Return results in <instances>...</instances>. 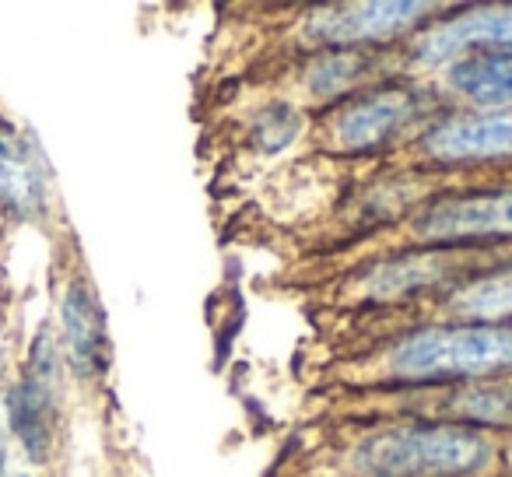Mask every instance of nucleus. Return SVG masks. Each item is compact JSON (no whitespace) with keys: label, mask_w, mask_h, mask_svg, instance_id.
<instances>
[{"label":"nucleus","mask_w":512,"mask_h":477,"mask_svg":"<svg viewBox=\"0 0 512 477\" xmlns=\"http://www.w3.org/2000/svg\"><path fill=\"white\" fill-rule=\"evenodd\" d=\"M432 0H337V4H239L211 39L221 85H249L323 50H390L446 11Z\"/></svg>","instance_id":"nucleus-1"},{"label":"nucleus","mask_w":512,"mask_h":477,"mask_svg":"<svg viewBox=\"0 0 512 477\" xmlns=\"http://www.w3.org/2000/svg\"><path fill=\"white\" fill-rule=\"evenodd\" d=\"M288 453L355 477H512V435L425 418H309Z\"/></svg>","instance_id":"nucleus-2"},{"label":"nucleus","mask_w":512,"mask_h":477,"mask_svg":"<svg viewBox=\"0 0 512 477\" xmlns=\"http://www.w3.org/2000/svg\"><path fill=\"white\" fill-rule=\"evenodd\" d=\"M512 376V323H425L323 351L309 393H362Z\"/></svg>","instance_id":"nucleus-3"},{"label":"nucleus","mask_w":512,"mask_h":477,"mask_svg":"<svg viewBox=\"0 0 512 477\" xmlns=\"http://www.w3.org/2000/svg\"><path fill=\"white\" fill-rule=\"evenodd\" d=\"M505 271H512V243L421 246L355 264L299 295L313 320H355L425 306L456 288Z\"/></svg>","instance_id":"nucleus-4"},{"label":"nucleus","mask_w":512,"mask_h":477,"mask_svg":"<svg viewBox=\"0 0 512 477\" xmlns=\"http://www.w3.org/2000/svg\"><path fill=\"white\" fill-rule=\"evenodd\" d=\"M481 243H512V186H491V190L446 193L414 207L407 218L393 221L348 246L316 253V257H295L274 285L288 292H306L313 285L337 278L348 267L365 260L386 257L400 250H421V246H481Z\"/></svg>","instance_id":"nucleus-5"},{"label":"nucleus","mask_w":512,"mask_h":477,"mask_svg":"<svg viewBox=\"0 0 512 477\" xmlns=\"http://www.w3.org/2000/svg\"><path fill=\"white\" fill-rule=\"evenodd\" d=\"M439 113H446V106L425 78L383 81L309 116L302 158L337 165L348 186L355 176L411 144Z\"/></svg>","instance_id":"nucleus-6"},{"label":"nucleus","mask_w":512,"mask_h":477,"mask_svg":"<svg viewBox=\"0 0 512 477\" xmlns=\"http://www.w3.org/2000/svg\"><path fill=\"white\" fill-rule=\"evenodd\" d=\"M302 418H425L512 435V376L362 393H309Z\"/></svg>","instance_id":"nucleus-7"},{"label":"nucleus","mask_w":512,"mask_h":477,"mask_svg":"<svg viewBox=\"0 0 512 477\" xmlns=\"http://www.w3.org/2000/svg\"><path fill=\"white\" fill-rule=\"evenodd\" d=\"M505 162H512V106L488 109V113H453V109H446L411 144H404L397 155L372 165L362 176H372V172L463 169V165H505Z\"/></svg>","instance_id":"nucleus-8"},{"label":"nucleus","mask_w":512,"mask_h":477,"mask_svg":"<svg viewBox=\"0 0 512 477\" xmlns=\"http://www.w3.org/2000/svg\"><path fill=\"white\" fill-rule=\"evenodd\" d=\"M425 323H512V271L481 278L467 288L442 295L425 306L400 309V313L355 316V320H316L323 351L355 348L400 330L425 327Z\"/></svg>","instance_id":"nucleus-9"},{"label":"nucleus","mask_w":512,"mask_h":477,"mask_svg":"<svg viewBox=\"0 0 512 477\" xmlns=\"http://www.w3.org/2000/svg\"><path fill=\"white\" fill-rule=\"evenodd\" d=\"M470 50L512 53V0L449 4L435 22L393 46L397 78H425L446 60Z\"/></svg>","instance_id":"nucleus-10"},{"label":"nucleus","mask_w":512,"mask_h":477,"mask_svg":"<svg viewBox=\"0 0 512 477\" xmlns=\"http://www.w3.org/2000/svg\"><path fill=\"white\" fill-rule=\"evenodd\" d=\"M64 355L50 330L36 337L22 383L8 393V421L11 432L25 446L32 463H46L57 446V421H60V397H64Z\"/></svg>","instance_id":"nucleus-11"},{"label":"nucleus","mask_w":512,"mask_h":477,"mask_svg":"<svg viewBox=\"0 0 512 477\" xmlns=\"http://www.w3.org/2000/svg\"><path fill=\"white\" fill-rule=\"evenodd\" d=\"M439 102L453 113H488L512 106V53L470 50L425 74Z\"/></svg>","instance_id":"nucleus-12"},{"label":"nucleus","mask_w":512,"mask_h":477,"mask_svg":"<svg viewBox=\"0 0 512 477\" xmlns=\"http://www.w3.org/2000/svg\"><path fill=\"white\" fill-rule=\"evenodd\" d=\"M60 337H64V365L78 383H102L113 365L106 309L88 274H74L60 302Z\"/></svg>","instance_id":"nucleus-13"},{"label":"nucleus","mask_w":512,"mask_h":477,"mask_svg":"<svg viewBox=\"0 0 512 477\" xmlns=\"http://www.w3.org/2000/svg\"><path fill=\"white\" fill-rule=\"evenodd\" d=\"M221 120L232 127L228 144L235 158H246V162H274L292 148L302 151V141L309 134V116L285 99L228 102L221 109Z\"/></svg>","instance_id":"nucleus-14"},{"label":"nucleus","mask_w":512,"mask_h":477,"mask_svg":"<svg viewBox=\"0 0 512 477\" xmlns=\"http://www.w3.org/2000/svg\"><path fill=\"white\" fill-rule=\"evenodd\" d=\"M46 183L29 144L11 130H0V207L18 218H32L43 211Z\"/></svg>","instance_id":"nucleus-15"},{"label":"nucleus","mask_w":512,"mask_h":477,"mask_svg":"<svg viewBox=\"0 0 512 477\" xmlns=\"http://www.w3.org/2000/svg\"><path fill=\"white\" fill-rule=\"evenodd\" d=\"M271 477H355V474L337 470V467H323V463H309V460H302V456H295L285 449V456L274 463Z\"/></svg>","instance_id":"nucleus-16"},{"label":"nucleus","mask_w":512,"mask_h":477,"mask_svg":"<svg viewBox=\"0 0 512 477\" xmlns=\"http://www.w3.org/2000/svg\"><path fill=\"white\" fill-rule=\"evenodd\" d=\"M0 474H4V446H0Z\"/></svg>","instance_id":"nucleus-17"}]
</instances>
